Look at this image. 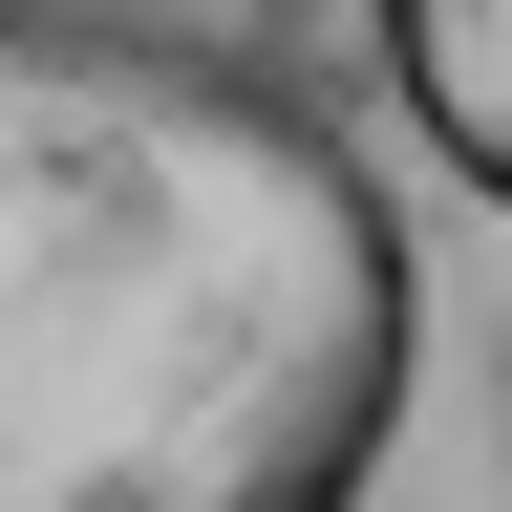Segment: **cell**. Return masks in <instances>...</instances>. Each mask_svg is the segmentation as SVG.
Instances as JSON below:
<instances>
[{"mask_svg": "<svg viewBox=\"0 0 512 512\" xmlns=\"http://www.w3.org/2000/svg\"><path fill=\"white\" fill-rule=\"evenodd\" d=\"M384 107L427 128L448 192L512 214V0H384Z\"/></svg>", "mask_w": 512, "mask_h": 512, "instance_id": "obj_2", "label": "cell"}, {"mask_svg": "<svg viewBox=\"0 0 512 512\" xmlns=\"http://www.w3.org/2000/svg\"><path fill=\"white\" fill-rule=\"evenodd\" d=\"M406 363V192L299 64L0 0V512H363Z\"/></svg>", "mask_w": 512, "mask_h": 512, "instance_id": "obj_1", "label": "cell"}]
</instances>
